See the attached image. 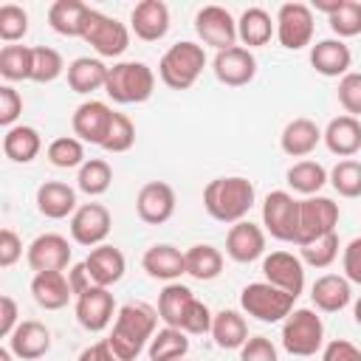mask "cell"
<instances>
[{"label":"cell","mask_w":361,"mask_h":361,"mask_svg":"<svg viewBox=\"0 0 361 361\" xmlns=\"http://www.w3.org/2000/svg\"><path fill=\"white\" fill-rule=\"evenodd\" d=\"M39 149H42V138H39V133H37L34 127H28V124H14V127L6 130V135H3V152H6V158L14 161V164H28V161H34V158L39 155Z\"/></svg>","instance_id":"d6a6232c"},{"label":"cell","mask_w":361,"mask_h":361,"mask_svg":"<svg viewBox=\"0 0 361 361\" xmlns=\"http://www.w3.org/2000/svg\"><path fill=\"white\" fill-rule=\"evenodd\" d=\"M110 183H113V169L104 158H90L79 166V175H76L79 192H85L90 197H99L110 189Z\"/></svg>","instance_id":"f35d334b"},{"label":"cell","mask_w":361,"mask_h":361,"mask_svg":"<svg viewBox=\"0 0 361 361\" xmlns=\"http://www.w3.org/2000/svg\"><path fill=\"white\" fill-rule=\"evenodd\" d=\"M195 31L206 45H212L217 51L234 48V42H237V20L223 6H203L195 14Z\"/></svg>","instance_id":"8fae6325"},{"label":"cell","mask_w":361,"mask_h":361,"mask_svg":"<svg viewBox=\"0 0 361 361\" xmlns=\"http://www.w3.org/2000/svg\"><path fill=\"white\" fill-rule=\"evenodd\" d=\"M11 355H14V353H11L8 347H0V361H11Z\"/></svg>","instance_id":"6125c7cd"},{"label":"cell","mask_w":361,"mask_h":361,"mask_svg":"<svg viewBox=\"0 0 361 361\" xmlns=\"http://www.w3.org/2000/svg\"><path fill=\"white\" fill-rule=\"evenodd\" d=\"M322 361H361V350L347 338H333L324 344Z\"/></svg>","instance_id":"db71d44e"},{"label":"cell","mask_w":361,"mask_h":361,"mask_svg":"<svg viewBox=\"0 0 361 361\" xmlns=\"http://www.w3.org/2000/svg\"><path fill=\"white\" fill-rule=\"evenodd\" d=\"M17 302L11 299V296H0V336L3 338H8L14 330H17Z\"/></svg>","instance_id":"6f0895ef"},{"label":"cell","mask_w":361,"mask_h":361,"mask_svg":"<svg viewBox=\"0 0 361 361\" xmlns=\"http://www.w3.org/2000/svg\"><path fill=\"white\" fill-rule=\"evenodd\" d=\"M302 248V262H307L310 268H330L338 257V234H327L322 240H313L307 245H299Z\"/></svg>","instance_id":"f6af8a7d"},{"label":"cell","mask_w":361,"mask_h":361,"mask_svg":"<svg viewBox=\"0 0 361 361\" xmlns=\"http://www.w3.org/2000/svg\"><path fill=\"white\" fill-rule=\"evenodd\" d=\"M330 186L341 197H361V161L344 158L330 169Z\"/></svg>","instance_id":"b9f144b4"},{"label":"cell","mask_w":361,"mask_h":361,"mask_svg":"<svg viewBox=\"0 0 361 361\" xmlns=\"http://www.w3.org/2000/svg\"><path fill=\"white\" fill-rule=\"evenodd\" d=\"M68 282H71L73 296H82L87 288H93V279H90V274H87L85 262H76V265L68 271Z\"/></svg>","instance_id":"680465c9"},{"label":"cell","mask_w":361,"mask_h":361,"mask_svg":"<svg viewBox=\"0 0 361 361\" xmlns=\"http://www.w3.org/2000/svg\"><path fill=\"white\" fill-rule=\"evenodd\" d=\"M322 141V130L313 118H293L285 124L282 135H279V147L285 155L290 158H305L310 155Z\"/></svg>","instance_id":"4316f807"},{"label":"cell","mask_w":361,"mask_h":361,"mask_svg":"<svg viewBox=\"0 0 361 361\" xmlns=\"http://www.w3.org/2000/svg\"><path fill=\"white\" fill-rule=\"evenodd\" d=\"M313 8L307 3H282L276 11V39L288 51H302L313 39Z\"/></svg>","instance_id":"30bf717a"},{"label":"cell","mask_w":361,"mask_h":361,"mask_svg":"<svg viewBox=\"0 0 361 361\" xmlns=\"http://www.w3.org/2000/svg\"><path fill=\"white\" fill-rule=\"evenodd\" d=\"M8 350L23 361H37L51 350V330L37 319H25L8 336Z\"/></svg>","instance_id":"ffe728a7"},{"label":"cell","mask_w":361,"mask_h":361,"mask_svg":"<svg viewBox=\"0 0 361 361\" xmlns=\"http://www.w3.org/2000/svg\"><path fill=\"white\" fill-rule=\"evenodd\" d=\"M107 65L96 56H79L68 65V87L73 93H93L102 90L107 82Z\"/></svg>","instance_id":"4dcf8cb0"},{"label":"cell","mask_w":361,"mask_h":361,"mask_svg":"<svg viewBox=\"0 0 361 361\" xmlns=\"http://www.w3.org/2000/svg\"><path fill=\"white\" fill-rule=\"evenodd\" d=\"M203 68H206L203 45L183 39V42H175L166 48V54L158 62V76L172 90H189L197 82V76L203 73Z\"/></svg>","instance_id":"3957f363"},{"label":"cell","mask_w":361,"mask_h":361,"mask_svg":"<svg viewBox=\"0 0 361 361\" xmlns=\"http://www.w3.org/2000/svg\"><path fill=\"white\" fill-rule=\"evenodd\" d=\"M338 203H333L330 197L313 195L299 200V234H296V245H307L313 240H322L327 234L336 231L338 226Z\"/></svg>","instance_id":"9c48e42d"},{"label":"cell","mask_w":361,"mask_h":361,"mask_svg":"<svg viewBox=\"0 0 361 361\" xmlns=\"http://www.w3.org/2000/svg\"><path fill=\"white\" fill-rule=\"evenodd\" d=\"M130 25H133L135 37L144 42H155V39L166 37V31H169L166 3L164 0H141L130 14Z\"/></svg>","instance_id":"44dd1931"},{"label":"cell","mask_w":361,"mask_h":361,"mask_svg":"<svg viewBox=\"0 0 361 361\" xmlns=\"http://www.w3.org/2000/svg\"><path fill=\"white\" fill-rule=\"evenodd\" d=\"M212 319H214V313L206 307V302L195 299L189 305V310H186V316H183V322H180L178 330L192 333V336H203V333H212Z\"/></svg>","instance_id":"681fc988"},{"label":"cell","mask_w":361,"mask_h":361,"mask_svg":"<svg viewBox=\"0 0 361 361\" xmlns=\"http://www.w3.org/2000/svg\"><path fill=\"white\" fill-rule=\"evenodd\" d=\"M0 76L6 82L31 79V48L28 45H6L0 51Z\"/></svg>","instance_id":"60d3db41"},{"label":"cell","mask_w":361,"mask_h":361,"mask_svg":"<svg viewBox=\"0 0 361 361\" xmlns=\"http://www.w3.org/2000/svg\"><path fill=\"white\" fill-rule=\"evenodd\" d=\"M87 8L82 0H56L48 8V25L62 37H82Z\"/></svg>","instance_id":"836d02e7"},{"label":"cell","mask_w":361,"mask_h":361,"mask_svg":"<svg viewBox=\"0 0 361 361\" xmlns=\"http://www.w3.org/2000/svg\"><path fill=\"white\" fill-rule=\"evenodd\" d=\"M85 268H87L93 285L110 288V285H116V282L124 276L127 259H124V254H121L116 245H96V248L87 254Z\"/></svg>","instance_id":"603a6c76"},{"label":"cell","mask_w":361,"mask_h":361,"mask_svg":"<svg viewBox=\"0 0 361 361\" xmlns=\"http://www.w3.org/2000/svg\"><path fill=\"white\" fill-rule=\"evenodd\" d=\"M254 183L243 175H228V178H214L203 189V206L209 217L217 223H240L254 206Z\"/></svg>","instance_id":"7a4b0ae2"},{"label":"cell","mask_w":361,"mask_h":361,"mask_svg":"<svg viewBox=\"0 0 361 361\" xmlns=\"http://www.w3.org/2000/svg\"><path fill=\"white\" fill-rule=\"evenodd\" d=\"M116 313V299L107 288H87L82 296H76V322L90 330V333H102Z\"/></svg>","instance_id":"e0dca14e"},{"label":"cell","mask_w":361,"mask_h":361,"mask_svg":"<svg viewBox=\"0 0 361 361\" xmlns=\"http://www.w3.org/2000/svg\"><path fill=\"white\" fill-rule=\"evenodd\" d=\"M262 274H265V282L290 293L293 299L305 288V262L290 251H271L262 259Z\"/></svg>","instance_id":"5bb4252c"},{"label":"cell","mask_w":361,"mask_h":361,"mask_svg":"<svg viewBox=\"0 0 361 361\" xmlns=\"http://www.w3.org/2000/svg\"><path fill=\"white\" fill-rule=\"evenodd\" d=\"M310 299L316 305V310L322 313H338L350 305L353 299V288L347 282V276H338V274H324L313 282L310 288Z\"/></svg>","instance_id":"484cf974"},{"label":"cell","mask_w":361,"mask_h":361,"mask_svg":"<svg viewBox=\"0 0 361 361\" xmlns=\"http://www.w3.org/2000/svg\"><path fill=\"white\" fill-rule=\"evenodd\" d=\"M212 338L220 350H240L248 341V324L237 310H217L212 319Z\"/></svg>","instance_id":"1f68e13d"},{"label":"cell","mask_w":361,"mask_h":361,"mask_svg":"<svg viewBox=\"0 0 361 361\" xmlns=\"http://www.w3.org/2000/svg\"><path fill=\"white\" fill-rule=\"evenodd\" d=\"M285 180H288V186H290L293 192H299V195H305V197H313V195H319V189L330 180V172H327L322 164H316V161H296V164L285 172Z\"/></svg>","instance_id":"8d00e7d4"},{"label":"cell","mask_w":361,"mask_h":361,"mask_svg":"<svg viewBox=\"0 0 361 361\" xmlns=\"http://www.w3.org/2000/svg\"><path fill=\"white\" fill-rule=\"evenodd\" d=\"M336 93H338V104L344 107V113L358 118L361 116V73L350 71L347 76H341Z\"/></svg>","instance_id":"c3c4849f"},{"label":"cell","mask_w":361,"mask_h":361,"mask_svg":"<svg viewBox=\"0 0 361 361\" xmlns=\"http://www.w3.org/2000/svg\"><path fill=\"white\" fill-rule=\"evenodd\" d=\"M110 226H113V217L102 203H85L71 214V237L79 245H90V248L104 245Z\"/></svg>","instance_id":"7c38bea8"},{"label":"cell","mask_w":361,"mask_h":361,"mask_svg":"<svg viewBox=\"0 0 361 361\" xmlns=\"http://www.w3.org/2000/svg\"><path fill=\"white\" fill-rule=\"evenodd\" d=\"M133 144H135V124L130 121V116L116 113V116H113V124H110V130H107V138H104V144H102V149L116 155V152H127Z\"/></svg>","instance_id":"bcb514c9"},{"label":"cell","mask_w":361,"mask_h":361,"mask_svg":"<svg viewBox=\"0 0 361 361\" xmlns=\"http://www.w3.org/2000/svg\"><path fill=\"white\" fill-rule=\"evenodd\" d=\"M20 113H23V96L11 85H3L0 87V124L11 130L14 121L20 118Z\"/></svg>","instance_id":"816d5d0a"},{"label":"cell","mask_w":361,"mask_h":361,"mask_svg":"<svg viewBox=\"0 0 361 361\" xmlns=\"http://www.w3.org/2000/svg\"><path fill=\"white\" fill-rule=\"evenodd\" d=\"M37 209L48 220H62L76 212V192L62 180H45L37 189Z\"/></svg>","instance_id":"f546056e"},{"label":"cell","mask_w":361,"mask_h":361,"mask_svg":"<svg viewBox=\"0 0 361 361\" xmlns=\"http://www.w3.org/2000/svg\"><path fill=\"white\" fill-rule=\"evenodd\" d=\"M310 65L316 68V73L322 76H347L350 65H353V54L344 45V39H319L310 48Z\"/></svg>","instance_id":"d4e9b609"},{"label":"cell","mask_w":361,"mask_h":361,"mask_svg":"<svg viewBox=\"0 0 361 361\" xmlns=\"http://www.w3.org/2000/svg\"><path fill=\"white\" fill-rule=\"evenodd\" d=\"M113 116L116 110L104 102H82L76 110H73V118H71V127H73V135L79 141H87V144H104L107 138V130L113 124Z\"/></svg>","instance_id":"4fadbf2b"},{"label":"cell","mask_w":361,"mask_h":361,"mask_svg":"<svg viewBox=\"0 0 361 361\" xmlns=\"http://www.w3.org/2000/svg\"><path fill=\"white\" fill-rule=\"evenodd\" d=\"M31 293H34V302L45 310H59L68 305V299L73 296L71 290V282L62 271H42V274H34L31 279Z\"/></svg>","instance_id":"83f0119b"},{"label":"cell","mask_w":361,"mask_h":361,"mask_svg":"<svg viewBox=\"0 0 361 361\" xmlns=\"http://www.w3.org/2000/svg\"><path fill=\"white\" fill-rule=\"evenodd\" d=\"M293 296L274 288L271 282H248L240 293V307L265 322V324H274V322H285L290 313H293Z\"/></svg>","instance_id":"8992f818"},{"label":"cell","mask_w":361,"mask_h":361,"mask_svg":"<svg viewBox=\"0 0 361 361\" xmlns=\"http://www.w3.org/2000/svg\"><path fill=\"white\" fill-rule=\"evenodd\" d=\"M158 310L149 307L147 302H127L124 307H118L116 322H113V333L107 336V341L113 344V350L124 358V361H135L138 353L152 341V336L158 333Z\"/></svg>","instance_id":"6da1fadb"},{"label":"cell","mask_w":361,"mask_h":361,"mask_svg":"<svg viewBox=\"0 0 361 361\" xmlns=\"http://www.w3.org/2000/svg\"><path fill=\"white\" fill-rule=\"evenodd\" d=\"M344 0H313V6L310 8H316V11H322V14H333V11H338V6H341Z\"/></svg>","instance_id":"91938a15"},{"label":"cell","mask_w":361,"mask_h":361,"mask_svg":"<svg viewBox=\"0 0 361 361\" xmlns=\"http://www.w3.org/2000/svg\"><path fill=\"white\" fill-rule=\"evenodd\" d=\"M175 189L164 180H149L138 189V197H135V212L144 223L149 226H161L166 223L172 214H175Z\"/></svg>","instance_id":"2e32d148"},{"label":"cell","mask_w":361,"mask_h":361,"mask_svg":"<svg viewBox=\"0 0 361 361\" xmlns=\"http://www.w3.org/2000/svg\"><path fill=\"white\" fill-rule=\"evenodd\" d=\"M48 161L59 169H73V166H82L85 164V147L79 138L73 135H62V138H54L48 144Z\"/></svg>","instance_id":"7bdbcfd3"},{"label":"cell","mask_w":361,"mask_h":361,"mask_svg":"<svg viewBox=\"0 0 361 361\" xmlns=\"http://www.w3.org/2000/svg\"><path fill=\"white\" fill-rule=\"evenodd\" d=\"M274 34H276V20H271V14L259 6L245 8L237 20V39L243 42V48L248 45V51L259 48V45H268Z\"/></svg>","instance_id":"f1b7e54d"},{"label":"cell","mask_w":361,"mask_h":361,"mask_svg":"<svg viewBox=\"0 0 361 361\" xmlns=\"http://www.w3.org/2000/svg\"><path fill=\"white\" fill-rule=\"evenodd\" d=\"M327 23H330V31L336 34V39L358 37L361 34V3L358 0H344L338 6V11H333L327 17Z\"/></svg>","instance_id":"ee69618b"},{"label":"cell","mask_w":361,"mask_h":361,"mask_svg":"<svg viewBox=\"0 0 361 361\" xmlns=\"http://www.w3.org/2000/svg\"><path fill=\"white\" fill-rule=\"evenodd\" d=\"M155 90V73L147 62H116L107 71L104 93L116 104H141Z\"/></svg>","instance_id":"277c9868"},{"label":"cell","mask_w":361,"mask_h":361,"mask_svg":"<svg viewBox=\"0 0 361 361\" xmlns=\"http://www.w3.org/2000/svg\"><path fill=\"white\" fill-rule=\"evenodd\" d=\"M212 71H214L217 82H223L228 87H243L257 76V59L248 48L234 45V48H226V51L214 54Z\"/></svg>","instance_id":"9a60e30c"},{"label":"cell","mask_w":361,"mask_h":361,"mask_svg":"<svg viewBox=\"0 0 361 361\" xmlns=\"http://www.w3.org/2000/svg\"><path fill=\"white\" fill-rule=\"evenodd\" d=\"M353 316H355V324H361V296H358V302L353 305Z\"/></svg>","instance_id":"94428289"},{"label":"cell","mask_w":361,"mask_h":361,"mask_svg":"<svg viewBox=\"0 0 361 361\" xmlns=\"http://www.w3.org/2000/svg\"><path fill=\"white\" fill-rule=\"evenodd\" d=\"M147 353H149V361H180L189 353V338L178 327H164L152 336Z\"/></svg>","instance_id":"74e56055"},{"label":"cell","mask_w":361,"mask_h":361,"mask_svg":"<svg viewBox=\"0 0 361 361\" xmlns=\"http://www.w3.org/2000/svg\"><path fill=\"white\" fill-rule=\"evenodd\" d=\"M341 265H344V276H347V282L361 285V237H353V240L344 245Z\"/></svg>","instance_id":"f5cc1de1"},{"label":"cell","mask_w":361,"mask_h":361,"mask_svg":"<svg viewBox=\"0 0 361 361\" xmlns=\"http://www.w3.org/2000/svg\"><path fill=\"white\" fill-rule=\"evenodd\" d=\"M62 71H65V62L56 48H48V45L31 48V82L48 85V82L59 79Z\"/></svg>","instance_id":"ab89813d"},{"label":"cell","mask_w":361,"mask_h":361,"mask_svg":"<svg viewBox=\"0 0 361 361\" xmlns=\"http://www.w3.org/2000/svg\"><path fill=\"white\" fill-rule=\"evenodd\" d=\"M180 361H183V358H180Z\"/></svg>","instance_id":"be15d7a7"},{"label":"cell","mask_w":361,"mask_h":361,"mask_svg":"<svg viewBox=\"0 0 361 361\" xmlns=\"http://www.w3.org/2000/svg\"><path fill=\"white\" fill-rule=\"evenodd\" d=\"M28 31V14L23 6H14V3H6L0 6V39L6 42H17L23 39Z\"/></svg>","instance_id":"7dc6e473"},{"label":"cell","mask_w":361,"mask_h":361,"mask_svg":"<svg viewBox=\"0 0 361 361\" xmlns=\"http://www.w3.org/2000/svg\"><path fill=\"white\" fill-rule=\"evenodd\" d=\"M82 39L104 59L121 56L130 48V31L124 23H118L116 17H107L96 8H87L85 17V28H82Z\"/></svg>","instance_id":"52a82bcc"},{"label":"cell","mask_w":361,"mask_h":361,"mask_svg":"<svg viewBox=\"0 0 361 361\" xmlns=\"http://www.w3.org/2000/svg\"><path fill=\"white\" fill-rule=\"evenodd\" d=\"M226 254L234 262H254L265 254V231L251 223V220H240L228 228L226 234Z\"/></svg>","instance_id":"d6986e66"},{"label":"cell","mask_w":361,"mask_h":361,"mask_svg":"<svg viewBox=\"0 0 361 361\" xmlns=\"http://www.w3.org/2000/svg\"><path fill=\"white\" fill-rule=\"evenodd\" d=\"M262 226L279 243H296L299 234V200L285 192H268L262 200Z\"/></svg>","instance_id":"ba28073f"},{"label":"cell","mask_w":361,"mask_h":361,"mask_svg":"<svg viewBox=\"0 0 361 361\" xmlns=\"http://www.w3.org/2000/svg\"><path fill=\"white\" fill-rule=\"evenodd\" d=\"M240 361H279V353L271 338L265 336H251L240 347Z\"/></svg>","instance_id":"f907efd6"},{"label":"cell","mask_w":361,"mask_h":361,"mask_svg":"<svg viewBox=\"0 0 361 361\" xmlns=\"http://www.w3.org/2000/svg\"><path fill=\"white\" fill-rule=\"evenodd\" d=\"M20 257H23V240L17 237L14 228H3L0 231V265L11 268Z\"/></svg>","instance_id":"11a10c76"},{"label":"cell","mask_w":361,"mask_h":361,"mask_svg":"<svg viewBox=\"0 0 361 361\" xmlns=\"http://www.w3.org/2000/svg\"><path fill=\"white\" fill-rule=\"evenodd\" d=\"M141 265L144 271L152 276V279H161V282H175L186 274V254L178 251L175 245L169 243H161V245H152L144 251L141 257Z\"/></svg>","instance_id":"7402d4cb"},{"label":"cell","mask_w":361,"mask_h":361,"mask_svg":"<svg viewBox=\"0 0 361 361\" xmlns=\"http://www.w3.org/2000/svg\"><path fill=\"white\" fill-rule=\"evenodd\" d=\"M282 347L290 355H296V358L316 355L324 347V324H322V316H316V310H310V307L293 310L282 322Z\"/></svg>","instance_id":"5b68a950"},{"label":"cell","mask_w":361,"mask_h":361,"mask_svg":"<svg viewBox=\"0 0 361 361\" xmlns=\"http://www.w3.org/2000/svg\"><path fill=\"white\" fill-rule=\"evenodd\" d=\"M195 302L192 288L180 285V282H166V288L158 293V316L166 327H180L189 305Z\"/></svg>","instance_id":"e575fe53"},{"label":"cell","mask_w":361,"mask_h":361,"mask_svg":"<svg viewBox=\"0 0 361 361\" xmlns=\"http://www.w3.org/2000/svg\"><path fill=\"white\" fill-rule=\"evenodd\" d=\"M28 265L34 274H42V271H65L68 262H71V243L62 237V234H39L31 245H28V254H25Z\"/></svg>","instance_id":"ac0fdd59"},{"label":"cell","mask_w":361,"mask_h":361,"mask_svg":"<svg viewBox=\"0 0 361 361\" xmlns=\"http://www.w3.org/2000/svg\"><path fill=\"white\" fill-rule=\"evenodd\" d=\"M223 271V254L209 245V243H197L186 251V274L197 282H212L217 279Z\"/></svg>","instance_id":"d590c367"},{"label":"cell","mask_w":361,"mask_h":361,"mask_svg":"<svg viewBox=\"0 0 361 361\" xmlns=\"http://www.w3.org/2000/svg\"><path fill=\"white\" fill-rule=\"evenodd\" d=\"M76 361H124V358L113 350V344H110L107 338H102V341H96V344L85 347V350L79 353V358H76Z\"/></svg>","instance_id":"9f6ffc18"},{"label":"cell","mask_w":361,"mask_h":361,"mask_svg":"<svg viewBox=\"0 0 361 361\" xmlns=\"http://www.w3.org/2000/svg\"><path fill=\"white\" fill-rule=\"evenodd\" d=\"M322 141L327 144V149L338 158H353L361 149V121L353 116H336L330 118V124L322 133Z\"/></svg>","instance_id":"cb8c5ba5"}]
</instances>
